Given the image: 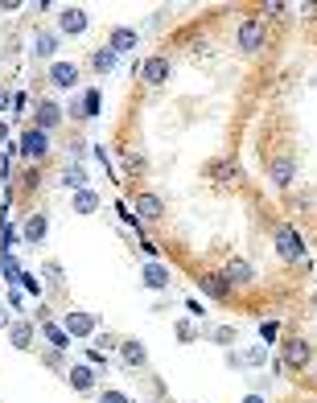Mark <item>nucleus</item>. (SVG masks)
I'll list each match as a JSON object with an SVG mask.
<instances>
[{
    "label": "nucleus",
    "instance_id": "nucleus-1",
    "mask_svg": "<svg viewBox=\"0 0 317 403\" xmlns=\"http://www.w3.org/2000/svg\"><path fill=\"white\" fill-rule=\"evenodd\" d=\"M313 362V346L305 342V337H289L285 346H280V366L285 371H305Z\"/></svg>",
    "mask_w": 317,
    "mask_h": 403
},
{
    "label": "nucleus",
    "instance_id": "nucleus-2",
    "mask_svg": "<svg viewBox=\"0 0 317 403\" xmlns=\"http://www.w3.org/2000/svg\"><path fill=\"white\" fill-rule=\"evenodd\" d=\"M276 255L285 263L305 260V243H301V231H297V227H280V231H276Z\"/></svg>",
    "mask_w": 317,
    "mask_h": 403
},
{
    "label": "nucleus",
    "instance_id": "nucleus-3",
    "mask_svg": "<svg viewBox=\"0 0 317 403\" xmlns=\"http://www.w3.org/2000/svg\"><path fill=\"white\" fill-rule=\"evenodd\" d=\"M62 325H66V333H71L74 342H87V337L99 333V317L95 313H83V308H71V313L62 317Z\"/></svg>",
    "mask_w": 317,
    "mask_h": 403
},
{
    "label": "nucleus",
    "instance_id": "nucleus-4",
    "mask_svg": "<svg viewBox=\"0 0 317 403\" xmlns=\"http://www.w3.org/2000/svg\"><path fill=\"white\" fill-rule=\"evenodd\" d=\"M136 74L145 78L148 87H165V83H169V74H173V66H169V58H165V54H148L145 62L136 66Z\"/></svg>",
    "mask_w": 317,
    "mask_h": 403
},
{
    "label": "nucleus",
    "instance_id": "nucleus-5",
    "mask_svg": "<svg viewBox=\"0 0 317 403\" xmlns=\"http://www.w3.org/2000/svg\"><path fill=\"white\" fill-rule=\"evenodd\" d=\"M17 152L29 157V161H42V157L49 152V132H42V128L29 124V128L21 132V140H17Z\"/></svg>",
    "mask_w": 317,
    "mask_h": 403
},
{
    "label": "nucleus",
    "instance_id": "nucleus-6",
    "mask_svg": "<svg viewBox=\"0 0 317 403\" xmlns=\"http://www.w3.org/2000/svg\"><path fill=\"white\" fill-rule=\"evenodd\" d=\"M235 46L244 49V54H256V49L264 46V21H256V17L239 21V29H235Z\"/></svg>",
    "mask_w": 317,
    "mask_h": 403
},
{
    "label": "nucleus",
    "instance_id": "nucleus-7",
    "mask_svg": "<svg viewBox=\"0 0 317 403\" xmlns=\"http://www.w3.org/2000/svg\"><path fill=\"white\" fill-rule=\"evenodd\" d=\"M58 25H62V33H66V37H78V33H87L91 17H87V8H78V4H66V8L58 13Z\"/></svg>",
    "mask_w": 317,
    "mask_h": 403
},
{
    "label": "nucleus",
    "instance_id": "nucleus-8",
    "mask_svg": "<svg viewBox=\"0 0 317 403\" xmlns=\"http://www.w3.org/2000/svg\"><path fill=\"white\" fill-rule=\"evenodd\" d=\"M140 284H145L148 292H165V288L173 284V276H169V267H165L161 260H148L145 272H140Z\"/></svg>",
    "mask_w": 317,
    "mask_h": 403
},
{
    "label": "nucleus",
    "instance_id": "nucleus-9",
    "mask_svg": "<svg viewBox=\"0 0 317 403\" xmlns=\"http://www.w3.org/2000/svg\"><path fill=\"white\" fill-rule=\"evenodd\" d=\"M66 383H71L78 395H91V391H95V383H99V375H95V366H91V362H78V366L66 371Z\"/></svg>",
    "mask_w": 317,
    "mask_h": 403
},
{
    "label": "nucleus",
    "instance_id": "nucleus-10",
    "mask_svg": "<svg viewBox=\"0 0 317 403\" xmlns=\"http://www.w3.org/2000/svg\"><path fill=\"white\" fill-rule=\"evenodd\" d=\"M132 210H136V218H140V222H157V218L165 214V202H161V193H136Z\"/></svg>",
    "mask_w": 317,
    "mask_h": 403
},
{
    "label": "nucleus",
    "instance_id": "nucleus-11",
    "mask_svg": "<svg viewBox=\"0 0 317 403\" xmlns=\"http://www.w3.org/2000/svg\"><path fill=\"white\" fill-rule=\"evenodd\" d=\"M198 288H202L206 296H215V301H227V296L235 292V288H231V280H227L222 272H202V276H198Z\"/></svg>",
    "mask_w": 317,
    "mask_h": 403
},
{
    "label": "nucleus",
    "instance_id": "nucleus-12",
    "mask_svg": "<svg viewBox=\"0 0 317 403\" xmlns=\"http://www.w3.org/2000/svg\"><path fill=\"white\" fill-rule=\"evenodd\" d=\"M49 83H54V87H62V91L78 87V66H74V62H62V58H54V62H49Z\"/></svg>",
    "mask_w": 317,
    "mask_h": 403
},
{
    "label": "nucleus",
    "instance_id": "nucleus-13",
    "mask_svg": "<svg viewBox=\"0 0 317 403\" xmlns=\"http://www.w3.org/2000/svg\"><path fill=\"white\" fill-rule=\"evenodd\" d=\"M268 177H272V186H293V177H297V161L293 157H272V165H268Z\"/></svg>",
    "mask_w": 317,
    "mask_h": 403
},
{
    "label": "nucleus",
    "instance_id": "nucleus-14",
    "mask_svg": "<svg viewBox=\"0 0 317 403\" xmlns=\"http://www.w3.org/2000/svg\"><path fill=\"white\" fill-rule=\"evenodd\" d=\"M58 124H62V107H58L54 99L37 103V112H33V128H42V132H54Z\"/></svg>",
    "mask_w": 317,
    "mask_h": 403
},
{
    "label": "nucleus",
    "instance_id": "nucleus-15",
    "mask_svg": "<svg viewBox=\"0 0 317 403\" xmlns=\"http://www.w3.org/2000/svg\"><path fill=\"white\" fill-rule=\"evenodd\" d=\"M46 231H49V218H46L42 210H37V214H29V218H25L21 239L29 243V247H37V243H46Z\"/></svg>",
    "mask_w": 317,
    "mask_h": 403
},
{
    "label": "nucleus",
    "instance_id": "nucleus-16",
    "mask_svg": "<svg viewBox=\"0 0 317 403\" xmlns=\"http://www.w3.org/2000/svg\"><path fill=\"white\" fill-rule=\"evenodd\" d=\"M99 103H103V95L91 87V91H83V95L74 99L71 116H74V119H95V116H99Z\"/></svg>",
    "mask_w": 317,
    "mask_h": 403
},
{
    "label": "nucleus",
    "instance_id": "nucleus-17",
    "mask_svg": "<svg viewBox=\"0 0 317 403\" xmlns=\"http://www.w3.org/2000/svg\"><path fill=\"white\" fill-rule=\"evenodd\" d=\"M116 350H120V358L124 362H128V366H132V371H140V366H145L148 362V350H145V342H136V337H124L120 346H116Z\"/></svg>",
    "mask_w": 317,
    "mask_h": 403
},
{
    "label": "nucleus",
    "instance_id": "nucleus-18",
    "mask_svg": "<svg viewBox=\"0 0 317 403\" xmlns=\"http://www.w3.org/2000/svg\"><path fill=\"white\" fill-rule=\"evenodd\" d=\"M222 276L231 280V288H244V284H251V280H256V267H251L247 260H227Z\"/></svg>",
    "mask_w": 317,
    "mask_h": 403
},
{
    "label": "nucleus",
    "instance_id": "nucleus-19",
    "mask_svg": "<svg viewBox=\"0 0 317 403\" xmlns=\"http://www.w3.org/2000/svg\"><path fill=\"white\" fill-rule=\"evenodd\" d=\"M107 49H112V54H116V58H120V54H128V49H136V29H128V25H116V29H112V37H107Z\"/></svg>",
    "mask_w": 317,
    "mask_h": 403
},
{
    "label": "nucleus",
    "instance_id": "nucleus-20",
    "mask_svg": "<svg viewBox=\"0 0 317 403\" xmlns=\"http://www.w3.org/2000/svg\"><path fill=\"white\" fill-rule=\"evenodd\" d=\"M210 173V181H219V186H231L235 177H239V165L231 161V157H222V161H215V165L206 169Z\"/></svg>",
    "mask_w": 317,
    "mask_h": 403
},
{
    "label": "nucleus",
    "instance_id": "nucleus-21",
    "mask_svg": "<svg viewBox=\"0 0 317 403\" xmlns=\"http://www.w3.org/2000/svg\"><path fill=\"white\" fill-rule=\"evenodd\" d=\"M8 342H13L17 350H29V346H33V325H29V321H13V325H8Z\"/></svg>",
    "mask_w": 317,
    "mask_h": 403
},
{
    "label": "nucleus",
    "instance_id": "nucleus-22",
    "mask_svg": "<svg viewBox=\"0 0 317 403\" xmlns=\"http://www.w3.org/2000/svg\"><path fill=\"white\" fill-rule=\"evenodd\" d=\"M33 54L54 62V54H58V37H54V33H37V37H33Z\"/></svg>",
    "mask_w": 317,
    "mask_h": 403
},
{
    "label": "nucleus",
    "instance_id": "nucleus-23",
    "mask_svg": "<svg viewBox=\"0 0 317 403\" xmlns=\"http://www.w3.org/2000/svg\"><path fill=\"white\" fill-rule=\"evenodd\" d=\"M74 210H78V214H95L99 210V193L91 190V186H87V190H78V193H74Z\"/></svg>",
    "mask_w": 317,
    "mask_h": 403
},
{
    "label": "nucleus",
    "instance_id": "nucleus-24",
    "mask_svg": "<svg viewBox=\"0 0 317 403\" xmlns=\"http://www.w3.org/2000/svg\"><path fill=\"white\" fill-rule=\"evenodd\" d=\"M46 342H54V350H66L74 337L66 333V325H54V321H46Z\"/></svg>",
    "mask_w": 317,
    "mask_h": 403
},
{
    "label": "nucleus",
    "instance_id": "nucleus-25",
    "mask_svg": "<svg viewBox=\"0 0 317 403\" xmlns=\"http://www.w3.org/2000/svg\"><path fill=\"white\" fill-rule=\"evenodd\" d=\"M0 272H4V280H8L13 288H21V276H25V272H21V263L13 260V255H0Z\"/></svg>",
    "mask_w": 317,
    "mask_h": 403
},
{
    "label": "nucleus",
    "instance_id": "nucleus-26",
    "mask_svg": "<svg viewBox=\"0 0 317 403\" xmlns=\"http://www.w3.org/2000/svg\"><path fill=\"white\" fill-rule=\"evenodd\" d=\"M17 243H21V231L8 222V227L0 231V255H13V247H17Z\"/></svg>",
    "mask_w": 317,
    "mask_h": 403
},
{
    "label": "nucleus",
    "instance_id": "nucleus-27",
    "mask_svg": "<svg viewBox=\"0 0 317 403\" xmlns=\"http://www.w3.org/2000/svg\"><path fill=\"white\" fill-rule=\"evenodd\" d=\"M62 186H71L74 193H78V190H87V173H83V165H71V169H66Z\"/></svg>",
    "mask_w": 317,
    "mask_h": 403
},
{
    "label": "nucleus",
    "instance_id": "nucleus-28",
    "mask_svg": "<svg viewBox=\"0 0 317 403\" xmlns=\"http://www.w3.org/2000/svg\"><path fill=\"white\" fill-rule=\"evenodd\" d=\"M173 333H177V342H181V346H190V342H198V330H194V321H186V317H181V321L173 325Z\"/></svg>",
    "mask_w": 317,
    "mask_h": 403
},
{
    "label": "nucleus",
    "instance_id": "nucleus-29",
    "mask_svg": "<svg viewBox=\"0 0 317 403\" xmlns=\"http://www.w3.org/2000/svg\"><path fill=\"white\" fill-rule=\"evenodd\" d=\"M91 66H95L99 74H112V66H116V54H112V49H99L95 58H91Z\"/></svg>",
    "mask_w": 317,
    "mask_h": 403
},
{
    "label": "nucleus",
    "instance_id": "nucleus-30",
    "mask_svg": "<svg viewBox=\"0 0 317 403\" xmlns=\"http://www.w3.org/2000/svg\"><path fill=\"white\" fill-rule=\"evenodd\" d=\"M239 358H244V366H264V362H268V350H264V346H251V350L239 354Z\"/></svg>",
    "mask_w": 317,
    "mask_h": 403
},
{
    "label": "nucleus",
    "instance_id": "nucleus-31",
    "mask_svg": "<svg viewBox=\"0 0 317 403\" xmlns=\"http://www.w3.org/2000/svg\"><path fill=\"white\" fill-rule=\"evenodd\" d=\"M260 337H264V342H276V337H280V325H276V321H264V325H260Z\"/></svg>",
    "mask_w": 317,
    "mask_h": 403
},
{
    "label": "nucleus",
    "instance_id": "nucleus-32",
    "mask_svg": "<svg viewBox=\"0 0 317 403\" xmlns=\"http://www.w3.org/2000/svg\"><path fill=\"white\" fill-rule=\"evenodd\" d=\"M215 342H219V346H231V342H235V330H231V325H219V330H215Z\"/></svg>",
    "mask_w": 317,
    "mask_h": 403
},
{
    "label": "nucleus",
    "instance_id": "nucleus-33",
    "mask_svg": "<svg viewBox=\"0 0 317 403\" xmlns=\"http://www.w3.org/2000/svg\"><path fill=\"white\" fill-rule=\"evenodd\" d=\"M25 107H29V95H25V91H17V95H13V116L21 119V116H25Z\"/></svg>",
    "mask_w": 317,
    "mask_h": 403
},
{
    "label": "nucleus",
    "instance_id": "nucleus-34",
    "mask_svg": "<svg viewBox=\"0 0 317 403\" xmlns=\"http://www.w3.org/2000/svg\"><path fill=\"white\" fill-rule=\"evenodd\" d=\"M124 169H128L132 177H140V169H145V157H124Z\"/></svg>",
    "mask_w": 317,
    "mask_h": 403
},
{
    "label": "nucleus",
    "instance_id": "nucleus-35",
    "mask_svg": "<svg viewBox=\"0 0 317 403\" xmlns=\"http://www.w3.org/2000/svg\"><path fill=\"white\" fill-rule=\"evenodd\" d=\"M46 280H49L54 288L62 284V263H46Z\"/></svg>",
    "mask_w": 317,
    "mask_h": 403
},
{
    "label": "nucleus",
    "instance_id": "nucleus-36",
    "mask_svg": "<svg viewBox=\"0 0 317 403\" xmlns=\"http://www.w3.org/2000/svg\"><path fill=\"white\" fill-rule=\"evenodd\" d=\"M4 305H8V308H17V313H21V308H25V296H21V288H8V301H4Z\"/></svg>",
    "mask_w": 317,
    "mask_h": 403
},
{
    "label": "nucleus",
    "instance_id": "nucleus-37",
    "mask_svg": "<svg viewBox=\"0 0 317 403\" xmlns=\"http://www.w3.org/2000/svg\"><path fill=\"white\" fill-rule=\"evenodd\" d=\"M99 403H132V399H128L124 391H103V395H99Z\"/></svg>",
    "mask_w": 317,
    "mask_h": 403
},
{
    "label": "nucleus",
    "instance_id": "nucleus-38",
    "mask_svg": "<svg viewBox=\"0 0 317 403\" xmlns=\"http://www.w3.org/2000/svg\"><path fill=\"white\" fill-rule=\"evenodd\" d=\"M186 308H190V317H206V308H202V301H194V296L186 301Z\"/></svg>",
    "mask_w": 317,
    "mask_h": 403
},
{
    "label": "nucleus",
    "instance_id": "nucleus-39",
    "mask_svg": "<svg viewBox=\"0 0 317 403\" xmlns=\"http://www.w3.org/2000/svg\"><path fill=\"white\" fill-rule=\"evenodd\" d=\"M46 366H62V350H49V354H46Z\"/></svg>",
    "mask_w": 317,
    "mask_h": 403
},
{
    "label": "nucleus",
    "instance_id": "nucleus-40",
    "mask_svg": "<svg viewBox=\"0 0 317 403\" xmlns=\"http://www.w3.org/2000/svg\"><path fill=\"white\" fill-rule=\"evenodd\" d=\"M13 321H8V305H0V330H8Z\"/></svg>",
    "mask_w": 317,
    "mask_h": 403
},
{
    "label": "nucleus",
    "instance_id": "nucleus-41",
    "mask_svg": "<svg viewBox=\"0 0 317 403\" xmlns=\"http://www.w3.org/2000/svg\"><path fill=\"white\" fill-rule=\"evenodd\" d=\"M4 107H13V95H8V91H0V112H4Z\"/></svg>",
    "mask_w": 317,
    "mask_h": 403
},
{
    "label": "nucleus",
    "instance_id": "nucleus-42",
    "mask_svg": "<svg viewBox=\"0 0 317 403\" xmlns=\"http://www.w3.org/2000/svg\"><path fill=\"white\" fill-rule=\"evenodd\" d=\"M8 140V124H4V119H0V144Z\"/></svg>",
    "mask_w": 317,
    "mask_h": 403
},
{
    "label": "nucleus",
    "instance_id": "nucleus-43",
    "mask_svg": "<svg viewBox=\"0 0 317 403\" xmlns=\"http://www.w3.org/2000/svg\"><path fill=\"white\" fill-rule=\"evenodd\" d=\"M239 403H264V395H244Z\"/></svg>",
    "mask_w": 317,
    "mask_h": 403
},
{
    "label": "nucleus",
    "instance_id": "nucleus-44",
    "mask_svg": "<svg viewBox=\"0 0 317 403\" xmlns=\"http://www.w3.org/2000/svg\"><path fill=\"white\" fill-rule=\"evenodd\" d=\"M313 305H317V296H313Z\"/></svg>",
    "mask_w": 317,
    "mask_h": 403
}]
</instances>
